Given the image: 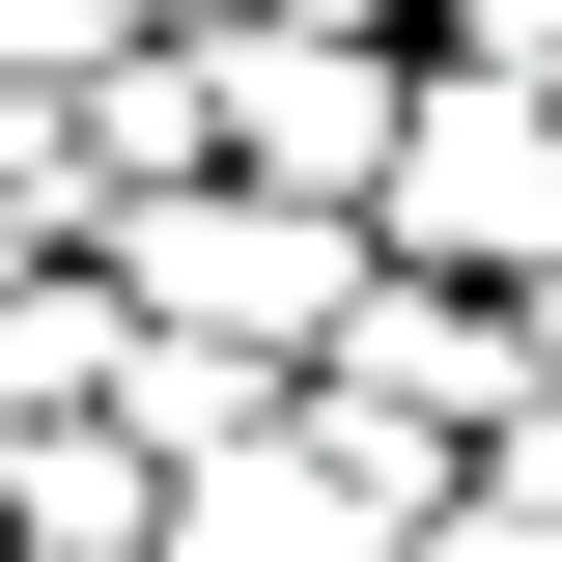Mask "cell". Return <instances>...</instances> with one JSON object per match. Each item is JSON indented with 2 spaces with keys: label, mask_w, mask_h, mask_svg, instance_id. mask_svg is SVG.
<instances>
[{
  "label": "cell",
  "mask_w": 562,
  "mask_h": 562,
  "mask_svg": "<svg viewBox=\"0 0 562 562\" xmlns=\"http://www.w3.org/2000/svg\"><path fill=\"white\" fill-rule=\"evenodd\" d=\"M338 535H366V479H281L254 422H225V479H198V535H169V562H338Z\"/></svg>",
  "instance_id": "277c9868"
},
{
  "label": "cell",
  "mask_w": 562,
  "mask_h": 562,
  "mask_svg": "<svg viewBox=\"0 0 562 562\" xmlns=\"http://www.w3.org/2000/svg\"><path fill=\"white\" fill-rule=\"evenodd\" d=\"M535 366H562V281H535Z\"/></svg>",
  "instance_id": "5b68a950"
},
{
  "label": "cell",
  "mask_w": 562,
  "mask_h": 562,
  "mask_svg": "<svg viewBox=\"0 0 562 562\" xmlns=\"http://www.w3.org/2000/svg\"><path fill=\"white\" fill-rule=\"evenodd\" d=\"M113 310H169V338H338V225L310 198H113Z\"/></svg>",
  "instance_id": "7a4b0ae2"
},
{
  "label": "cell",
  "mask_w": 562,
  "mask_h": 562,
  "mask_svg": "<svg viewBox=\"0 0 562 562\" xmlns=\"http://www.w3.org/2000/svg\"><path fill=\"white\" fill-rule=\"evenodd\" d=\"M394 254L422 281H562V85H422L394 113Z\"/></svg>",
  "instance_id": "6da1fadb"
},
{
  "label": "cell",
  "mask_w": 562,
  "mask_h": 562,
  "mask_svg": "<svg viewBox=\"0 0 562 562\" xmlns=\"http://www.w3.org/2000/svg\"><path fill=\"white\" fill-rule=\"evenodd\" d=\"M198 57H225V140H254L281 198H394V113H422V85L366 57V29H310V0H254V29H198Z\"/></svg>",
  "instance_id": "3957f363"
}]
</instances>
